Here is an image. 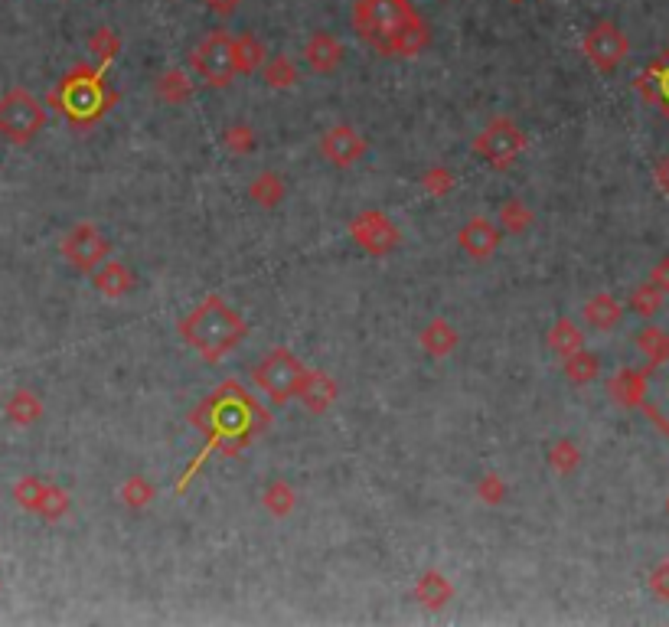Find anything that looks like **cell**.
Here are the masks:
<instances>
[{"label": "cell", "instance_id": "f35d334b", "mask_svg": "<svg viewBox=\"0 0 669 627\" xmlns=\"http://www.w3.org/2000/svg\"><path fill=\"white\" fill-rule=\"evenodd\" d=\"M226 134H229L226 144L235 147V151H249V147H252V131L249 128H229Z\"/></svg>", "mask_w": 669, "mask_h": 627}, {"label": "cell", "instance_id": "4dcf8cb0", "mask_svg": "<svg viewBox=\"0 0 669 627\" xmlns=\"http://www.w3.org/2000/svg\"><path fill=\"white\" fill-rule=\"evenodd\" d=\"M663 294H666V291H660V288H656L653 281H650V285H643V288L634 291V298H630V304H634V311H637V314L653 317V314H656V307L663 304Z\"/></svg>", "mask_w": 669, "mask_h": 627}, {"label": "cell", "instance_id": "9a60e30c", "mask_svg": "<svg viewBox=\"0 0 669 627\" xmlns=\"http://www.w3.org/2000/svg\"><path fill=\"white\" fill-rule=\"evenodd\" d=\"M66 255H69V262L76 268H95L108 255V242L98 236L92 226H82V229H76L69 236Z\"/></svg>", "mask_w": 669, "mask_h": 627}, {"label": "cell", "instance_id": "7402d4cb", "mask_svg": "<svg viewBox=\"0 0 669 627\" xmlns=\"http://www.w3.org/2000/svg\"><path fill=\"white\" fill-rule=\"evenodd\" d=\"M157 95L164 98V102H170V105H177V102H187V98L193 95V82H190V76L183 69H167L164 76L157 79Z\"/></svg>", "mask_w": 669, "mask_h": 627}, {"label": "cell", "instance_id": "2e32d148", "mask_svg": "<svg viewBox=\"0 0 669 627\" xmlns=\"http://www.w3.org/2000/svg\"><path fill=\"white\" fill-rule=\"evenodd\" d=\"M304 59L320 76H330V72L343 63V43L330 33H314L304 46Z\"/></svg>", "mask_w": 669, "mask_h": 627}, {"label": "cell", "instance_id": "d590c367", "mask_svg": "<svg viewBox=\"0 0 669 627\" xmlns=\"http://www.w3.org/2000/svg\"><path fill=\"white\" fill-rule=\"evenodd\" d=\"M421 187H425L431 196H444V193H451V187H454V174L451 170H444V167H435V170H428L425 174Z\"/></svg>", "mask_w": 669, "mask_h": 627}, {"label": "cell", "instance_id": "1f68e13d", "mask_svg": "<svg viewBox=\"0 0 669 627\" xmlns=\"http://www.w3.org/2000/svg\"><path fill=\"white\" fill-rule=\"evenodd\" d=\"M578 448L572 445V441H559L552 451H549V464L555 467L559 474H572L575 467H578Z\"/></svg>", "mask_w": 669, "mask_h": 627}, {"label": "cell", "instance_id": "d6986e66", "mask_svg": "<svg viewBox=\"0 0 669 627\" xmlns=\"http://www.w3.org/2000/svg\"><path fill=\"white\" fill-rule=\"evenodd\" d=\"M415 598L425 608H444L454 598V588H451V582L444 579L441 572H425L418 579V585H415Z\"/></svg>", "mask_w": 669, "mask_h": 627}, {"label": "cell", "instance_id": "ffe728a7", "mask_svg": "<svg viewBox=\"0 0 669 627\" xmlns=\"http://www.w3.org/2000/svg\"><path fill=\"white\" fill-rule=\"evenodd\" d=\"M643 389H647V373L621 370V373L611 379V396H614V402L630 405V409L643 402Z\"/></svg>", "mask_w": 669, "mask_h": 627}, {"label": "cell", "instance_id": "ba28073f", "mask_svg": "<svg viewBox=\"0 0 669 627\" xmlns=\"http://www.w3.org/2000/svg\"><path fill=\"white\" fill-rule=\"evenodd\" d=\"M581 49H585L588 63L598 69V72H614L627 59L630 40H627L624 30L617 27L614 20H598L585 33V40H581Z\"/></svg>", "mask_w": 669, "mask_h": 627}, {"label": "cell", "instance_id": "5bb4252c", "mask_svg": "<svg viewBox=\"0 0 669 627\" xmlns=\"http://www.w3.org/2000/svg\"><path fill=\"white\" fill-rule=\"evenodd\" d=\"M457 242H461V249L467 255H474L483 262V258H490L493 252L500 249V229L493 226L490 219L474 216L461 226V232H457Z\"/></svg>", "mask_w": 669, "mask_h": 627}, {"label": "cell", "instance_id": "7bdbcfd3", "mask_svg": "<svg viewBox=\"0 0 669 627\" xmlns=\"http://www.w3.org/2000/svg\"><path fill=\"white\" fill-rule=\"evenodd\" d=\"M513 4H523V0H513Z\"/></svg>", "mask_w": 669, "mask_h": 627}, {"label": "cell", "instance_id": "7c38bea8", "mask_svg": "<svg viewBox=\"0 0 669 627\" xmlns=\"http://www.w3.org/2000/svg\"><path fill=\"white\" fill-rule=\"evenodd\" d=\"M4 115H0V121H4V128L14 134V138H30V134L43 125V115H40V105L33 102L30 95H10L4 105Z\"/></svg>", "mask_w": 669, "mask_h": 627}, {"label": "cell", "instance_id": "f546056e", "mask_svg": "<svg viewBox=\"0 0 669 627\" xmlns=\"http://www.w3.org/2000/svg\"><path fill=\"white\" fill-rule=\"evenodd\" d=\"M500 223H503L506 232H523V229H529V223H532L529 206H526V203H519V200L503 203V206H500Z\"/></svg>", "mask_w": 669, "mask_h": 627}, {"label": "cell", "instance_id": "cb8c5ba5", "mask_svg": "<svg viewBox=\"0 0 669 627\" xmlns=\"http://www.w3.org/2000/svg\"><path fill=\"white\" fill-rule=\"evenodd\" d=\"M598 370H601L598 356H594V353H588L585 347H581V350H575L572 356H565V376L572 379V383H578V386L591 383V379L598 376Z\"/></svg>", "mask_w": 669, "mask_h": 627}, {"label": "cell", "instance_id": "836d02e7", "mask_svg": "<svg viewBox=\"0 0 669 627\" xmlns=\"http://www.w3.org/2000/svg\"><path fill=\"white\" fill-rule=\"evenodd\" d=\"M121 497H125V503H131V507H147V503L154 500V487L147 484L144 477H131L125 490H121Z\"/></svg>", "mask_w": 669, "mask_h": 627}, {"label": "cell", "instance_id": "e0dca14e", "mask_svg": "<svg viewBox=\"0 0 669 627\" xmlns=\"http://www.w3.org/2000/svg\"><path fill=\"white\" fill-rule=\"evenodd\" d=\"M297 396L307 405L311 412H327L333 402H337V383L320 373V370H307L304 379H301V389H297Z\"/></svg>", "mask_w": 669, "mask_h": 627}, {"label": "cell", "instance_id": "5b68a950", "mask_svg": "<svg viewBox=\"0 0 669 627\" xmlns=\"http://www.w3.org/2000/svg\"><path fill=\"white\" fill-rule=\"evenodd\" d=\"M307 373V366L297 360L291 350H271L262 363H258L255 370V386L265 392V396L275 402V405H284L288 399L297 396V389H301V379Z\"/></svg>", "mask_w": 669, "mask_h": 627}, {"label": "cell", "instance_id": "60d3db41", "mask_svg": "<svg viewBox=\"0 0 669 627\" xmlns=\"http://www.w3.org/2000/svg\"><path fill=\"white\" fill-rule=\"evenodd\" d=\"M203 4L213 10V14H219V17H229L235 7L242 4V0H203Z\"/></svg>", "mask_w": 669, "mask_h": 627}, {"label": "cell", "instance_id": "d6a6232c", "mask_svg": "<svg viewBox=\"0 0 669 627\" xmlns=\"http://www.w3.org/2000/svg\"><path fill=\"white\" fill-rule=\"evenodd\" d=\"M637 347L650 356V363L653 360H660V356L666 353V347H669V337L663 334V330H656V327H647V330H640L637 334Z\"/></svg>", "mask_w": 669, "mask_h": 627}, {"label": "cell", "instance_id": "ac0fdd59", "mask_svg": "<svg viewBox=\"0 0 669 627\" xmlns=\"http://www.w3.org/2000/svg\"><path fill=\"white\" fill-rule=\"evenodd\" d=\"M581 317H585V324L594 327V330H611L624 317V307L614 301V294L601 291V294H594V298L585 304V314H581Z\"/></svg>", "mask_w": 669, "mask_h": 627}, {"label": "cell", "instance_id": "74e56055", "mask_svg": "<svg viewBox=\"0 0 669 627\" xmlns=\"http://www.w3.org/2000/svg\"><path fill=\"white\" fill-rule=\"evenodd\" d=\"M650 588H653V595H656V598L669 601V559L660 562V565H656V569L650 572Z\"/></svg>", "mask_w": 669, "mask_h": 627}, {"label": "cell", "instance_id": "8d00e7d4", "mask_svg": "<svg viewBox=\"0 0 669 627\" xmlns=\"http://www.w3.org/2000/svg\"><path fill=\"white\" fill-rule=\"evenodd\" d=\"M477 494H480L483 503H500L503 494H506V487H503V481H500L497 474H487V477H483V481H480Z\"/></svg>", "mask_w": 669, "mask_h": 627}, {"label": "cell", "instance_id": "83f0119b", "mask_svg": "<svg viewBox=\"0 0 669 627\" xmlns=\"http://www.w3.org/2000/svg\"><path fill=\"white\" fill-rule=\"evenodd\" d=\"M265 507L275 513V516H288L291 510H294V503H297V497H294V487L291 484H284V481H275L268 490H265Z\"/></svg>", "mask_w": 669, "mask_h": 627}, {"label": "cell", "instance_id": "4316f807", "mask_svg": "<svg viewBox=\"0 0 669 627\" xmlns=\"http://www.w3.org/2000/svg\"><path fill=\"white\" fill-rule=\"evenodd\" d=\"M265 82L271 89H291V85H297V66L288 56H275L265 66Z\"/></svg>", "mask_w": 669, "mask_h": 627}, {"label": "cell", "instance_id": "ab89813d", "mask_svg": "<svg viewBox=\"0 0 669 627\" xmlns=\"http://www.w3.org/2000/svg\"><path fill=\"white\" fill-rule=\"evenodd\" d=\"M650 281H653V285L660 288V291H669V258H663V262L653 268Z\"/></svg>", "mask_w": 669, "mask_h": 627}, {"label": "cell", "instance_id": "603a6c76", "mask_svg": "<svg viewBox=\"0 0 669 627\" xmlns=\"http://www.w3.org/2000/svg\"><path fill=\"white\" fill-rule=\"evenodd\" d=\"M262 63H265V43L252 33H242L239 40H235V66H239V72L249 76V72H255Z\"/></svg>", "mask_w": 669, "mask_h": 627}, {"label": "cell", "instance_id": "8992f818", "mask_svg": "<svg viewBox=\"0 0 669 627\" xmlns=\"http://www.w3.org/2000/svg\"><path fill=\"white\" fill-rule=\"evenodd\" d=\"M63 108L79 121H89L95 115H102L105 108L115 102V95L105 92V79L102 72H89V69H76L72 76L63 82Z\"/></svg>", "mask_w": 669, "mask_h": 627}, {"label": "cell", "instance_id": "8fae6325", "mask_svg": "<svg viewBox=\"0 0 669 627\" xmlns=\"http://www.w3.org/2000/svg\"><path fill=\"white\" fill-rule=\"evenodd\" d=\"M320 154L333 167H353L366 154V138L350 125H337L320 138Z\"/></svg>", "mask_w": 669, "mask_h": 627}, {"label": "cell", "instance_id": "d4e9b609", "mask_svg": "<svg viewBox=\"0 0 669 627\" xmlns=\"http://www.w3.org/2000/svg\"><path fill=\"white\" fill-rule=\"evenodd\" d=\"M549 343H552L555 353L572 356L575 350L585 347V337H581V330L568 321V317H562V321H555V327L549 330Z\"/></svg>", "mask_w": 669, "mask_h": 627}, {"label": "cell", "instance_id": "44dd1931", "mask_svg": "<svg viewBox=\"0 0 669 627\" xmlns=\"http://www.w3.org/2000/svg\"><path fill=\"white\" fill-rule=\"evenodd\" d=\"M421 347H425L431 356H448L457 347V330L438 317V321H431L425 327V334H421Z\"/></svg>", "mask_w": 669, "mask_h": 627}, {"label": "cell", "instance_id": "b9f144b4", "mask_svg": "<svg viewBox=\"0 0 669 627\" xmlns=\"http://www.w3.org/2000/svg\"><path fill=\"white\" fill-rule=\"evenodd\" d=\"M656 187H660L669 196V154L663 157L660 164H656Z\"/></svg>", "mask_w": 669, "mask_h": 627}, {"label": "cell", "instance_id": "6da1fadb", "mask_svg": "<svg viewBox=\"0 0 669 627\" xmlns=\"http://www.w3.org/2000/svg\"><path fill=\"white\" fill-rule=\"evenodd\" d=\"M353 30L379 56L408 59L431 43L428 23L408 0H356Z\"/></svg>", "mask_w": 669, "mask_h": 627}, {"label": "cell", "instance_id": "f1b7e54d", "mask_svg": "<svg viewBox=\"0 0 669 627\" xmlns=\"http://www.w3.org/2000/svg\"><path fill=\"white\" fill-rule=\"evenodd\" d=\"M284 196V180L278 174H262L252 183V200H258L262 206H278Z\"/></svg>", "mask_w": 669, "mask_h": 627}, {"label": "cell", "instance_id": "484cf974", "mask_svg": "<svg viewBox=\"0 0 669 627\" xmlns=\"http://www.w3.org/2000/svg\"><path fill=\"white\" fill-rule=\"evenodd\" d=\"M95 285H98V291H105L108 298H118V294H125V291L134 288V275L128 272L125 265L111 262V265L102 268V275L95 278Z\"/></svg>", "mask_w": 669, "mask_h": 627}, {"label": "cell", "instance_id": "9c48e42d", "mask_svg": "<svg viewBox=\"0 0 669 627\" xmlns=\"http://www.w3.org/2000/svg\"><path fill=\"white\" fill-rule=\"evenodd\" d=\"M647 389H643L640 409L650 415V422L669 438V347L660 360H653L647 370Z\"/></svg>", "mask_w": 669, "mask_h": 627}, {"label": "cell", "instance_id": "4fadbf2b", "mask_svg": "<svg viewBox=\"0 0 669 627\" xmlns=\"http://www.w3.org/2000/svg\"><path fill=\"white\" fill-rule=\"evenodd\" d=\"M637 89L669 118V46L637 76Z\"/></svg>", "mask_w": 669, "mask_h": 627}, {"label": "cell", "instance_id": "52a82bcc", "mask_svg": "<svg viewBox=\"0 0 669 627\" xmlns=\"http://www.w3.org/2000/svg\"><path fill=\"white\" fill-rule=\"evenodd\" d=\"M523 147H526L523 128L513 125L510 118H497V121H490V125L477 134L474 154L480 157V161H487L490 167L503 170V167H510L519 154H523Z\"/></svg>", "mask_w": 669, "mask_h": 627}, {"label": "cell", "instance_id": "e575fe53", "mask_svg": "<svg viewBox=\"0 0 669 627\" xmlns=\"http://www.w3.org/2000/svg\"><path fill=\"white\" fill-rule=\"evenodd\" d=\"M118 49H121V40L111 30H98L92 36V53L102 59V63H111V59L118 56Z\"/></svg>", "mask_w": 669, "mask_h": 627}, {"label": "cell", "instance_id": "277c9868", "mask_svg": "<svg viewBox=\"0 0 669 627\" xmlns=\"http://www.w3.org/2000/svg\"><path fill=\"white\" fill-rule=\"evenodd\" d=\"M190 66L196 69V76H200L206 85H213V89L229 85L235 72H239V66H235V40L226 30L206 33L203 40L193 46Z\"/></svg>", "mask_w": 669, "mask_h": 627}, {"label": "cell", "instance_id": "ee69618b", "mask_svg": "<svg viewBox=\"0 0 669 627\" xmlns=\"http://www.w3.org/2000/svg\"><path fill=\"white\" fill-rule=\"evenodd\" d=\"M666 507H669V503H666Z\"/></svg>", "mask_w": 669, "mask_h": 627}, {"label": "cell", "instance_id": "3957f363", "mask_svg": "<svg viewBox=\"0 0 669 627\" xmlns=\"http://www.w3.org/2000/svg\"><path fill=\"white\" fill-rule=\"evenodd\" d=\"M206 422H196L209 432V445H226L222 451L235 454L249 445L252 435L268 422V415L258 409L239 383H226L209 402H203Z\"/></svg>", "mask_w": 669, "mask_h": 627}, {"label": "cell", "instance_id": "30bf717a", "mask_svg": "<svg viewBox=\"0 0 669 627\" xmlns=\"http://www.w3.org/2000/svg\"><path fill=\"white\" fill-rule=\"evenodd\" d=\"M353 239L356 245H363L366 252L373 255H389L395 245H399V229H395L386 216L379 213V209H369V213H359L353 219Z\"/></svg>", "mask_w": 669, "mask_h": 627}, {"label": "cell", "instance_id": "7a4b0ae2", "mask_svg": "<svg viewBox=\"0 0 669 627\" xmlns=\"http://www.w3.org/2000/svg\"><path fill=\"white\" fill-rule=\"evenodd\" d=\"M180 337L187 340V347H193L203 360H222L226 353H232L249 334L242 314L232 311V307L219 298V294H209L193 311L180 321Z\"/></svg>", "mask_w": 669, "mask_h": 627}]
</instances>
